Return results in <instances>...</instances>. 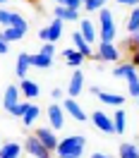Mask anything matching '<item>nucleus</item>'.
I'll list each match as a JSON object with an SVG mask.
<instances>
[{
  "label": "nucleus",
  "mask_w": 139,
  "mask_h": 158,
  "mask_svg": "<svg viewBox=\"0 0 139 158\" xmlns=\"http://www.w3.org/2000/svg\"><path fill=\"white\" fill-rule=\"evenodd\" d=\"M84 146H86V139L82 134H72V137H65L58 141L55 153L58 158H79L84 153Z\"/></svg>",
  "instance_id": "obj_1"
},
{
  "label": "nucleus",
  "mask_w": 139,
  "mask_h": 158,
  "mask_svg": "<svg viewBox=\"0 0 139 158\" xmlns=\"http://www.w3.org/2000/svg\"><path fill=\"white\" fill-rule=\"evenodd\" d=\"M115 34H118V29H115V22H113V12H110L108 7H103V10H101V31H99V36H101V41L113 43V41H115Z\"/></svg>",
  "instance_id": "obj_2"
},
{
  "label": "nucleus",
  "mask_w": 139,
  "mask_h": 158,
  "mask_svg": "<svg viewBox=\"0 0 139 158\" xmlns=\"http://www.w3.org/2000/svg\"><path fill=\"white\" fill-rule=\"evenodd\" d=\"M94 58L101 60V62H118V60H120V50L115 48V43L99 41V50L94 53Z\"/></svg>",
  "instance_id": "obj_3"
},
{
  "label": "nucleus",
  "mask_w": 139,
  "mask_h": 158,
  "mask_svg": "<svg viewBox=\"0 0 139 158\" xmlns=\"http://www.w3.org/2000/svg\"><path fill=\"white\" fill-rule=\"evenodd\" d=\"M34 134L39 137V141H41L46 148H48L50 153L58 148V141H60V139H58V134H55V129H53V127H39Z\"/></svg>",
  "instance_id": "obj_4"
},
{
  "label": "nucleus",
  "mask_w": 139,
  "mask_h": 158,
  "mask_svg": "<svg viewBox=\"0 0 139 158\" xmlns=\"http://www.w3.org/2000/svg\"><path fill=\"white\" fill-rule=\"evenodd\" d=\"M91 122H94V127L101 129V132H106V134H115V127H113V115H106L103 110L91 113Z\"/></svg>",
  "instance_id": "obj_5"
},
{
  "label": "nucleus",
  "mask_w": 139,
  "mask_h": 158,
  "mask_svg": "<svg viewBox=\"0 0 139 158\" xmlns=\"http://www.w3.org/2000/svg\"><path fill=\"white\" fill-rule=\"evenodd\" d=\"M62 108H65V113H67L70 118H74L77 122H86V113H84V108H82L79 103H77V98H65L62 101Z\"/></svg>",
  "instance_id": "obj_6"
},
{
  "label": "nucleus",
  "mask_w": 139,
  "mask_h": 158,
  "mask_svg": "<svg viewBox=\"0 0 139 158\" xmlns=\"http://www.w3.org/2000/svg\"><path fill=\"white\" fill-rule=\"evenodd\" d=\"M24 148H27V151H29L34 158H50V151L39 141V137H36V134H34V137H29L27 141H24Z\"/></svg>",
  "instance_id": "obj_7"
},
{
  "label": "nucleus",
  "mask_w": 139,
  "mask_h": 158,
  "mask_svg": "<svg viewBox=\"0 0 139 158\" xmlns=\"http://www.w3.org/2000/svg\"><path fill=\"white\" fill-rule=\"evenodd\" d=\"M48 122L53 129H62V125H65V108L62 106H58V103H53V106H48Z\"/></svg>",
  "instance_id": "obj_8"
},
{
  "label": "nucleus",
  "mask_w": 139,
  "mask_h": 158,
  "mask_svg": "<svg viewBox=\"0 0 139 158\" xmlns=\"http://www.w3.org/2000/svg\"><path fill=\"white\" fill-rule=\"evenodd\" d=\"M82 89H84V72H82V67H79V69H74L72 77H70V84H67L70 98H77L82 94Z\"/></svg>",
  "instance_id": "obj_9"
},
{
  "label": "nucleus",
  "mask_w": 139,
  "mask_h": 158,
  "mask_svg": "<svg viewBox=\"0 0 139 158\" xmlns=\"http://www.w3.org/2000/svg\"><path fill=\"white\" fill-rule=\"evenodd\" d=\"M72 43H74V50H79L84 58H91V55H94V50H91V43L84 39V36H82L79 31H74V34H72Z\"/></svg>",
  "instance_id": "obj_10"
},
{
  "label": "nucleus",
  "mask_w": 139,
  "mask_h": 158,
  "mask_svg": "<svg viewBox=\"0 0 139 158\" xmlns=\"http://www.w3.org/2000/svg\"><path fill=\"white\" fill-rule=\"evenodd\" d=\"M55 19H62V22H77L79 19V10H72V7H65V5H55Z\"/></svg>",
  "instance_id": "obj_11"
},
{
  "label": "nucleus",
  "mask_w": 139,
  "mask_h": 158,
  "mask_svg": "<svg viewBox=\"0 0 139 158\" xmlns=\"http://www.w3.org/2000/svg\"><path fill=\"white\" fill-rule=\"evenodd\" d=\"M29 67H31V55H29V53H19L17 65H15V74H17V79H27Z\"/></svg>",
  "instance_id": "obj_12"
},
{
  "label": "nucleus",
  "mask_w": 139,
  "mask_h": 158,
  "mask_svg": "<svg viewBox=\"0 0 139 158\" xmlns=\"http://www.w3.org/2000/svg\"><path fill=\"white\" fill-rule=\"evenodd\" d=\"M96 98H99L103 106H113V108H122V103H125V98H122L120 94H110V91H99Z\"/></svg>",
  "instance_id": "obj_13"
},
{
  "label": "nucleus",
  "mask_w": 139,
  "mask_h": 158,
  "mask_svg": "<svg viewBox=\"0 0 139 158\" xmlns=\"http://www.w3.org/2000/svg\"><path fill=\"white\" fill-rule=\"evenodd\" d=\"M19 91L24 94V98H36L41 94V86L31 79H19Z\"/></svg>",
  "instance_id": "obj_14"
},
{
  "label": "nucleus",
  "mask_w": 139,
  "mask_h": 158,
  "mask_svg": "<svg viewBox=\"0 0 139 158\" xmlns=\"http://www.w3.org/2000/svg\"><path fill=\"white\" fill-rule=\"evenodd\" d=\"M113 77H122V79H129V77H137V67L132 62H120L113 67Z\"/></svg>",
  "instance_id": "obj_15"
},
{
  "label": "nucleus",
  "mask_w": 139,
  "mask_h": 158,
  "mask_svg": "<svg viewBox=\"0 0 139 158\" xmlns=\"http://www.w3.org/2000/svg\"><path fill=\"white\" fill-rule=\"evenodd\" d=\"M62 55H65V60H67V65H70V67H74V69H79V67H82V62L86 60V58L79 53V50H74V48L62 50Z\"/></svg>",
  "instance_id": "obj_16"
},
{
  "label": "nucleus",
  "mask_w": 139,
  "mask_h": 158,
  "mask_svg": "<svg viewBox=\"0 0 139 158\" xmlns=\"http://www.w3.org/2000/svg\"><path fill=\"white\" fill-rule=\"evenodd\" d=\"M19 86H7L5 89V98H2V106H5V110H10L15 103H19Z\"/></svg>",
  "instance_id": "obj_17"
},
{
  "label": "nucleus",
  "mask_w": 139,
  "mask_h": 158,
  "mask_svg": "<svg viewBox=\"0 0 139 158\" xmlns=\"http://www.w3.org/2000/svg\"><path fill=\"white\" fill-rule=\"evenodd\" d=\"M19 153H22V146L17 141H7V144L0 146V158H19Z\"/></svg>",
  "instance_id": "obj_18"
},
{
  "label": "nucleus",
  "mask_w": 139,
  "mask_h": 158,
  "mask_svg": "<svg viewBox=\"0 0 139 158\" xmlns=\"http://www.w3.org/2000/svg\"><path fill=\"white\" fill-rule=\"evenodd\" d=\"M53 65V55H46V53H36V55H31V67H39V69H48Z\"/></svg>",
  "instance_id": "obj_19"
},
{
  "label": "nucleus",
  "mask_w": 139,
  "mask_h": 158,
  "mask_svg": "<svg viewBox=\"0 0 139 158\" xmlns=\"http://www.w3.org/2000/svg\"><path fill=\"white\" fill-rule=\"evenodd\" d=\"M62 24H65L62 19H53V22L48 24V43L60 41V36H62Z\"/></svg>",
  "instance_id": "obj_20"
},
{
  "label": "nucleus",
  "mask_w": 139,
  "mask_h": 158,
  "mask_svg": "<svg viewBox=\"0 0 139 158\" xmlns=\"http://www.w3.org/2000/svg\"><path fill=\"white\" fill-rule=\"evenodd\" d=\"M125 125H127V115L122 108H115L113 113V127H115V134H122L125 132Z\"/></svg>",
  "instance_id": "obj_21"
},
{
  "label": "nucleus",
  "mask_w": 139,
  "mask_h": 158,
  "mask_svg": "<svg viewBox=\"0 0 139 158\" xmlns=\"http://www.w3.org/2000/svg\"><path fill=\"white\" fill-rule=\"evenodd\" d=\"M79 34L84 36V39L89 41V43H94V41L99 39V34H96V27L91 24V19H82V29H79Z\"/></svg>",
  "instance_id": "obj_22"
},
{
  "label": "nucleus",
  "mask_w": 139,
  "mask_h": 158,
  "mask_svg": "<svg viewBox=\"0 0 139 158\" xmlns=\"http://www.w3.org/2000/svg\"><path fill=\"white\" fill-rule=\"evenodd\" d=\"M39 106H34V103H29V108H27V113L22 115V122H24V127H31L34 122H36V118H39Z\"/></svg>",
  "instance_id": "obj_23"
},
{
  "label": "nucleus",
  "mask_w": 139,
  "mask_h": 158,
  "mask_svg": "<svg viewBox=\"0 0 139 158\" xmlns=\"http://www.w3.org/2000/svg\"><path fill=\"white\" fill-rule=\"evenodd\" d=\"M24 34H27V31L15 29V27H7V29L0 31V39L2 41H19V39H24Z\"/></svg>",
  "instance_id": "obj_24"
},
{
  "label": "nucleus",
  "mask_w": 139,
  "mask_h": 158,
  "mask_svg": "<svg viewBox=\"0 0 139 158\" xmlns=\"http://www.w3.org/2000/svg\"><path fill=\"white\" fill-rule=\"evenodd\" d=\"M120 158H139V146L137 144H120Z\"/></svg>",
  "instance_id": "obj_25"
},
{
  "label": "nucleus",
  "mask_w": 139,
  "mask_h": 158,
  "mask_svg": "<svg viewBox=\"0 0 139 158\" xmlns=\"http://www.w3.org/2000/svg\"><path fill=\"white\" fill-rule=\"evenodd\" d=\"M127 31H129V34H137V31H139V5H137V7H132V12H129Z\"/></svg>",
  "instance_id": "obj_26"
},
{
  "label": "nucleus",
  "mask_w": 139,
  "mask_h": 158,
  "mask_svg": "<svg viewBox=\"0 0 139 158\" xmlns=\"http://www.w3.org/2000/svg\"><path fill=\"white\" fill-rule=\"evenodd\" d=\"M27 108H29V103H27V101H19V103H15V106H12L7 113H10L12 118H22V115L27 113Z\"/></svg>",
  "instance_id": "obj_27"
},
{
  "label": "nucleus",
  "mask_w": 139,
  "mask_h": 158,
  "mask_svg": "<svg viewBox=\"0 0 139 158\" xmlns=\"http://www.w3.org/2000/svg\"><path fill=\"white\" fill-rule=\"evenodd\" d=\"M127 91H129V96H134V98L139 96V74L127 79Z\"/></svg>",
  "instance_id": "obj_28"
},
{
  "label": "nucleus",
  "mask_w": 139,
  "mask_h": 158,
  "mask_svg": "<svg viewBox=\"0 0 139 158\" xmlns=\"http://www.w3.org/2000/svg\"><path fill=\"white\" fill-rule=\"evenodd\" d=\"M103 2H106V0H86V2H84V10L86 12H101L103 10Z\"/></svg>",
  "instance_id": "obj_29"
},
{
  "label": "nucleus",
  "mask_w": 139,
  "mask_h": 158,
  "mask_svg": "<svg viewBox=\"0 0 139 158\" xmlns=\"http://www.w3.org/2000/svg\"><path fill=\"white\" fill-rule=\"evenodd\" d=\"M12 17H15V12H10V10H2L0 7V24L7 29V27H12Z\"/></svg>",
  "instance_id": "obj_30"
},
{
  "label": "nucleus",
  "mask_w": 139,
  "mask_h": 158,
  "mask_svg": "<svg viewBox=\"0 0 139 158\" xmlns=\"http://www.w3.org/2000/svg\"><path fill=\"white\" fill-rule=\"evenodd\" d=\"M12 27H15V29H22V31L29 29V24L24 22V17H22V15H17V12H15V17H12Z\"/></svg>",
  "instance_id": "obj_31"
},
{
  "label": "nucleus",
  "mask_w": 139,
  "mask_h": 158,
  "mask_svg": "<svg viewBox=\"0 0 139 158\" xmlns=\"http://www.w3.org/2000/svg\"><path fill=\"white\" fill-rule=\"evenodd\" d=\"M58 5H65V7H72V10H79L86 0H55Z\"/></svg>",
  "instance_id": "obj_32"
},
{
  "label": "nucleus",
  "mask_w": 139,
  "mask_h": 158,
  "mask_svg": "<svg viewBox=\"0 0 139 158\" xmlns=\"http://www.w3.org/2000/svg\"><path fill=\"white\" fill-rule=\"evenodd\" d=\"M41 53H46V55H53V53H55V43H43V46H41Z\"/></svg>",
  "instance_id": "obj_33"
},
{
  "label": "nucleus",
  "mask_w": 139,
  "mask_h": 158,
  "mask_svg": "<svg viewBox=\"0 0 139 158\" xmlns=\"http://www.w3.org/2000/svg\"><path fill=\"white\" fill-rule=\"evenodd\" d=\"M129 48H132V50L139 48V31H137V34H132V39H129Z\"/></svg>",
  "instance_id": "obj_34"
},
{
  "label": "nucleus",
  "mask_w": 139,
  "mask_h": 158,
  "mask_svg": "<svg viewBox=\"0 0 139 158\" xmlns=\"http://www.w3.org/2000/svg\"><path fill=\"white\" fill-rule=\"evenodd\" d=\"M39 39L48 43V27H41V29H39Z\"/></svg>",
  "instance_id": "obj_35"
},
{
  "label": "nucleus",
  "mask_w": 139,
  "mask_h": 158,
  "mask_svg": "<svg viewBox=\"0 0 139 158\" xmlns=\"http://www.w3.org/2000/svg\"><path fill=\"white\" fill-rule=\"evenodd\" d=\"M129 62H132V65L139 69V48H137V50H132V60H129Z\"/></svg>",
  "instance_id": "obj_36"
},
{
  "label": "nucleus",
  "mask_w": 139,
  "mask_h": 158,
  "mask_svg": "<svg viewBox=\"0 0 139 158\" xmlns=\"http://www.w3.org/2000/svg\"><path fill=\"white\" fill-rule=\"evenodd\" d=\"M115 2H120V5H129V7H137L139 0H115Z\"/></svg>",
  "instance_id": "obj_37"
},
{
  "label": "nucleus",
  "mask_w": 139,
  "mask_h": 158,
  "mask_svg": "<svg viewBox=\"0 0 139 158\" xmlns=\"http://www.w3.org/2000/svg\"><path fill=\"white\" fill-rule=\"evenodd\" d=\"M7 50H10L7 41H2V39H0V55H7Z\"/></svg>",
  "instance_id": "obj_38"
},
{
  "label": "nucleus",
  "mask_w": 139,
  "mask_h": 158,
  "mask_svg": "<svg viewBox=\"0 0 139 158\" xmlns=\"http://www.w3.org/2000/svg\"><path fill=\"white\" fill-rule=\"evenodd\" d=\"M50 96H53V98H60V96H62V91H60V89H53V91H50Z\"/></svg>",
  "instance_id": "obj_39"
},
{
  "label": "nucleus",
  "mask_w": 139,
  "mask_h": 158,
  "mask_svg": "<svg viewBox=\"0 0 139 158\" xmlns=\"http://www.w3.org/2000/svg\"><path fill=\"white\" fill-rule=\"evenodd\" d=\"M91 158H108L106 153H101V151H96V153H91Z\"/></svg>",
  "instance_id": "obj_40"
},
{
  "label": "nucleus",
  "mask_w": 139,
  "mask_h": 158,
  "mask_svg": "<svg viewBox=\"0 0 139 158\" xmlns=\"http://www.w3.org/2000/svg\"><path fill=\"white\" fill-rule=\"evenodd\" d=\"M137 108H139V96H137Z\"/></svg>",
  "instance_id": "obj_41"
},
{
  "label": "nucleus",
  "mask_w": 139,
  "mask_h": 158,
  "mask_svg": "<svg viewBox=\"0 0 139 158\" xmlns=\"http://www.w3.org/2000/svg\"><path fill=\"white\" fill-rule=\"evenodd\" d=\"M0 2H10V0H0Z\"/></svg>",
  "instance_id": "obj_42"
},
{
  "label": "nucleus",
  "mask_w": 139,
  "mask_h": 158,
  "mask_svg": "<svg viewBox=\"0 0 139 158\" xmlns=\"http://www.w3.org/2000/svg\"><path fill=\"white\" fill-rule=\"evenodd\" d=\"M31 2H34V0H31Z\"/></svg>",
  "instance_id": "obj_43"
}]
</instances>
